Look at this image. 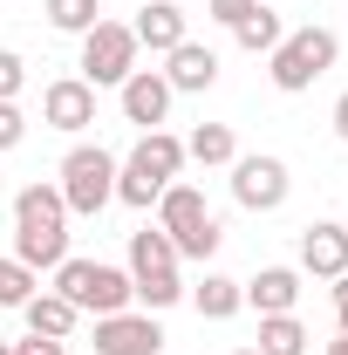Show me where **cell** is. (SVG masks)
Segmentation results:
<instances>
[{"label":"cell","instance_id":"1","mask_svg":"<svg viewBox=\"0 0 348 355\" xmlns=\"http://www.w3.org/2000/svg\"><path fill=\"white\" fill-rule=\"evenodd\" d=\"M14 260L28 273L69 260V205H62L55 184H21L14 191Z\"/></svg>","mask_w":348,"mask_h":355},{"label":"cell","instance_id":"2","mask_svg":"<svg viewBox=\"0 0 348 355\" xmlns=\"http://www.w3.org/2000/svg\"><path fill=\"white\" fill-rule=\"evenodd\" d=\"M177 171H184V144L171 130H143L137 150L116 164V198L123 205H157L164 184H177Z\"/></svg>","mask_w":348,"mask_h":355},{"label":"cell","instance_id":"3","mask_svg":"<svg viewBox=\"0 0 348 355\" xmlns=\"http://www.w3.org/2000/svg\"><path fill=\"white\" fill-rule=\"evenodd\" d=\"M55 294L76 314H123L137 301L130 273L123 266H103V260H62L55 266Z\"/></svg>","mask_w":348,"mask_h":355},{"label":"cell","instance_id":"4","mask_svg":"<svg viewBox=\"0 0 348 355\" xmlns=\"http://www.w3.org/2000/svg\"><path fill=\"white\" fill-rule=\"evenodd\" d=\"M157 232L177 246V260H212L218 253V225L205 212V191L198 184H164L157 198Z\"/></svg>","mask_w":348,"mask_h":355},{"label":"cell","instance_id":"5","mask_svg":"<svg viewBox=\"0 0 348 355\" xmlns=\"http://www.w3.org/2000/svg\"><path fill=\"white\" fill-rule=\"evenodd\" d=\"M335 55H342V42H335L328 28H294V35H280V48L266 55V69H273V89H287V96L314 89L328 69H335Z\"/></svg>","mask_w":348,"mask_h":355},{"label":"cell","instance_id":"6","mask_svg":"<svg viewBox=\"0 0 348 355\" xmlns=\"http://www.w3.org/2000/svg\"><path fill=\"white\" fill-rule=\"evenodd\" d=\"M130 287H137V301H150V308H177V301H184V280H177V246L157 232V225L130 232Z\"/></svg>","mask_w":348,"mask_h":355},{"label":"cell","instance_id":"7","mask_svg":"<svg viewBox=\"0 0 348 355\" xmlns=\"http://www.w3.org/2000/svg\"><path fill=\"white\" fill-rule=\"evenodd\" d=\"M62 205L69 212H82V219H96L110 198H116V157L103 150V144H76L69 157H62Z\"/></svg>","mask_w":348,"mask_h":355},{"label":"cell","instance_id":"8","mask_svg":"<svg viewBox=\"0 0 348 355\" xmlns=\"http://www.w3.org/2000/svg\"><path fill=\"white\" fill-rule=\"evenodd\" d=\"M137 69V35L116 28V21H96L82 35V83L89 89H123Z\"/></svg>","mask_w":348,"mask_h":355},{"label":"cell","instance_id":"9","mask_svg":"<svg viewBox=\"0 0 348 355\" xmlns=\"http://www.w3.org/2000/svg\"><path fill=\"white\" fill-rule=\"evenodd\" d=\"M232 198H239L246 212L287 205V164H280V157H232Z\"/></svg>","mask_w":348,"mask_h":355},{"label":"cell","instance_id":"10","mask_svg":"<svg viewBox=\"0 0 348 355\" xmlns=\"http://www.w3.org/2000/svg\"><path fill=\"white\" fill-rule=\"evenodd\" d=\"M164 328L150 314H96V355H157Z\"/></svg>","mask_w":348,"mask_h":355},{"label":"cell","instance_id":"11","mask_svg":"<svg viewBox=\"0 0 348 355\" xmlns=\"http://www.w3.org/2000/svg\"><path fill=\"white\" fill-rule=\"evenodd\" d=\"M42 116H48V130H89V123H96V89H89L82 76H62V83H48Z\"/></svg>","mask_w":348,"mask_h":355},{"label":"cell","instance_id":"12","mask_svg":"<svg viewBox=\"0 0 348 355\" xmlns=\"http://www.w3.org/2000/svg\"><path fill=\"white\" fill-rule=\"evenodd\" d=\"M301 266L314 273V280H342V273H348V225L314 219L301 232Z\"/></svg>","mask_w":348,"mask_h":355},{"label":"cell","instance_id":"13","mask_svg":"<svg viewBox=\"0 0 348 355\" xmlns=\"http://www.w3.org/2000/svg\"><path fill=\"white\" fill-rule=\"evenodd\" d=\"M164 110H171V83H164L157 69H130V83H123V116L143 123V130H157Z\"/></svg>","mask_w":348,"mask_h":355},{"label":"cell","instance_id":"14","mask_svg":"<svg viewBox=\"0 0 348 355\" xmlns=\"http://www.w3.org/2000/svg\"><path fill=\"white\" fill-rule=\"evenodd\" d=\"M137 48H150V55H171L177 42H191L184 35V14H177V0H143V14H137Z\"/></svg>","mask_w":348,"mask_h":355},{"label":"cell","instance_id":"15","mask_svg":"<svg viewBox=\"0 0 348 355\" xmlns=\"http://www.w3.org/2000/svg\"><path fill=\"white\" fill-rule=\"evenodd\" d=\"M246 287V301L260 314H294V301H301V273L294 266H260L253 280H239Z\"/></svg>","mask_w":348,"mask_h":355},{"label":"cell","instance_id":"16","mask_svg":"<svg viewBox=\"0 0 348 355\" xmlns=\"http://www.w3.org/2000/svg\"><path fill=\"white\" fill-rule=\"evenodd\" d=\"M21 314H28V335H48V342H69V335H76V321H82V314L69 308L55 287H48V294H28Z\"/></svg>","mask_w":348,"mask_h":355},{"label":"cell","instance_id":"17","mask_svg":"<svg viewBox=\"0 0 348 355\" xmlns=\"http://www.w3.org/2000/svg\"><path fill=\"white\" fill-rule=\"evenodd\" d=\"M164 83H171V96H177V89H212L218 83V55H212V48H198V42H177Z\"/></svg>","mask_w":348,"mask_h":355},{"label":"cell","instance_id":"18","mask_svg":"<svg viewBox=\"0 0 348 355\" xmlns=\"http://www.w3.org/2000/svg\"><path fill=\"white\" fill-rule=\"evenodd\" d=\"M191 301H198L205 321H232V314L246 308V287H239V280H225V273H205V280L191 287Z\"/></svg>","mask_w":348,"mask_h":355},{"label":"cell","instance_id":"19","mask_svg":"<svg viewBox=\"0 0 348 355\" xmlns=\"http://www.w3.org/2000/svg\"><path fill=\"white\" fill-rule=\"evenodd\" d=\"M232 35H239V48H253V55H273L287 28H280V14H273V7H253V14H239V21H232Z\"/></svg>","mask_w":348,"mask_h":355},{"label":"cell","instance_id":"20","mask_svg":"<svg viewBox=\"0 0 348 355\" xmlns=\"http://www.w3.org/2000/svg\"><path fill=\"white\" fill-rule=\"evenodd\" d=\"M260 355H307V328L294 314H260Z\"/></svg>","mask_w":348,"mask_h":355},{"label":"cell","instance_id":"21","mask_svg":"<svg viewBox=\"0 0 348 355\" xmlns=\"http://www.w3.org/2000/svg\"><path fill=\"white\" fill-rule=\"evenodd\" d=\"M184 157H198V164H232V157H239V144H232L225 123H198L191 144H184Z\"/></svg>","mask_w":348,"mask_h":355},{"label":"cell","instance_id":"22","mask_svg":"<svg viewBox=\"0 0 348 355\" xmlns=\"http://www.w3.org/2000/svg\"><path fill=\"white\" fill-rule=\"evenodd\" d=\"M48 21H55L62 35H89V28L103 21V7H96V0H48Z\"/></svg>","mask_w":348,"mask_h":355},{"label":"cell","instance_id":"23","mask_svg":"<svg viewBox=\"0 0 348 355\" xmlns=\"http://www.w3.org/2000/svg\"><path fill=\"white\" fill-rule=\"evenodd\" d=\"M28 294H35V273H28L21 260H7V253H0V308H21Z\"/></svg>","mask_w":348,"mask_h":355},{"label":"cell","instance_id":"24","mask_svg":"<svg viewBox=\"0 0 348 355\" xmlns=\"http://www.w3.org/2000/svg\"><path fill=\"white\" fill-rule=\"evenodd\" d=\"M21 83H28V62H21L14 48H0V103H14V96H21Z\"/></svg>","mask_w":348,"mask_h":355},{"label":"cell","instance_id":"25","mask_svg":"<svg viewBox=\"0 0 348 355\" xmlns=\"http://www.w3.org/2000/svg\"><path fill=\"white\" fill-rule=\"evenodd\" d=\"M21 137H28V116H21L14 103H0V150H14Z\"/></svg>","mask_w":348,"mask_h":355},{"label":"cell","instance_id":"26","mask_svg":"<svg viewBox=\"0 0 348 355\" xmlns=\"http://www.w3.org/2000/svg\"><path fill=\"white\" fill-rule=\"evenodd\" d=\"M253 7H260V0H212V21L232 28V21H239V14H253Z\"/></svg>","mask_w":348,"mask_h":355},{"label":"cell","instance_id":"27","mask_svg":"<svg viewBox=\"0 0 348 355\" xmlns=\"http://www.w3.org/2000/svg\"><path fill=\"white\" fill-rule=\"evenodd\" d=\"M14 355H69V349L48 342V335H28V342H14Z\"/></svg>","mask_w":348,"mask_h":355},{"label":"cell","instance_id":"28","mask_svg":"<svg viewBox=\"0 0 348 355\" xmlns=\"http://www.w3.org/2000/svg\"><path fill=\"white\" fill-rule=\"evenodd\" d=\"M335 321H342V335H348V273L335 280Z\"/></svg>","mask_w":348,"mask_h":355},{"label":"cell","instance_id":"29","mask_svg":"<svg viewBox=\"0 0 348 355\" xmlns=\"http://www.w3.org/2000/svg\"><path fill=\"white\" fill-rule=\"evenodd\" d=\"M335 137H342V144H348V96H342V103H335Z\"/></svg>","mask_w":348,"mask_h":355},{"label":"cell","instance_id":"30","mask_svg":"<svg viewBox=\"0 0 348 355\" xmlns=\"http://www.w3.org/2000/svg\"><path fill=\"white\" fill-rule=\"evenodd\" d=\"M328 355H348V335H342V342H328Z\"/></svg>","mask_w":348,"mask_h":355},{"label":"cell","instance_id":"31","mask_svg":"<svg viewBox=\"0 0 348 355\" xmlns=\"http://www.w3.org/2000/svg\"><path fill=\"white\" fill-rule=\"evenodd\" d=\"M0 355H14V349H7V342H0Z\"/></svg>","mask_w":348,"mask_h":355},{"label":"cell","instance_id":"32","mask_svg":"<svg viewBox=\"0 0 348 355\" xmlns=\"http://www.w3.org/2000/svg\"><path fill=\"white\" fill-rule=\"evenodd\" d=\"M239 355H260V349H239Z\"/></svg>","mask_w":348,"mask_h":355},{"label":"cell","instance_id":"33","mask_svg":"<svg viewBox=\"0 0 348 355\" xmlns=\"http://www.w3.org/2000/svg\"><path fill=\"white\" fill-rule=\"evenodd\" d=\"M342 225H348V219H342Z\"/></svg>","mask_w":348,"mask_h":355}]
</instances>
